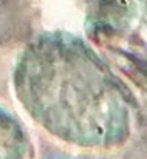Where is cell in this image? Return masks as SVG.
<instances>
[{"label": "cell", "mask_w": 147, "mask_h": 159, "mask_svg": "<svg viewBox=\"0 0 147 159\" xmlns=\"http://www.w3.org/2000/svg\"><path fill=\"white\" fill-rule=\"evenodd\" d=\"M13 88L41 127L78 148H110L127 132L121 87L104 59L84 39L46 32L22 51Z\"/></svg>", "instance_id": "6da1fadb"}, {"label": "cell", "mask_w": 147, "mask_h": 159, "mask_svg": "<svg viewBox=\"0 0 147 159\" xmlns=\"http://www.w3.org/2000/svg\"><path fill=\"white\" fill-rule=\"evenodd\" d=\"M35 149L20 120L0 107V159H33Z\"/></svg>", "instance_id": "7a4b0ae2"}]
</instances>
